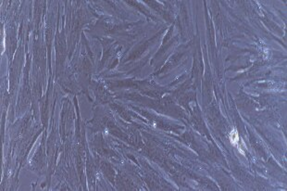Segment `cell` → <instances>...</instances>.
<instances>
[{
  "label": "cell",
  "instance_id": "obj_1",
  "mask_svg": "<svg viewBox=\"0 0 287 191\" xmlns=\"http://www.w3.org/2000/svg\"><path fill=\"white\" fill-rule=\"evenodd\" d=\"M230 137H231V142L233 145H237L238 142H239V135H238V133L236 132V130H233V132L231 133V135H230Z\"/></svg>",
  "mask_w": 287,
  "mask_h": 191
}]
</instances>
